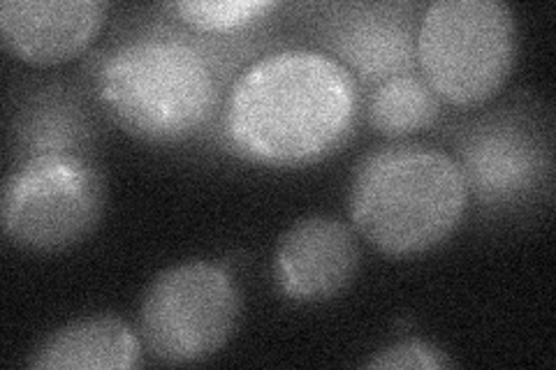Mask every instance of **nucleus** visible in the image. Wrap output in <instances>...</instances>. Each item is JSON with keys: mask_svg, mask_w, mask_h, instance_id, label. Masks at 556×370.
<instances>
[{"mask_svg": "<svg viewBox=\"0 0 556 370\" xmlns=\"http://www.w3.org/2000/svg\"><path fill=\"white\" fill-rule=\"evenodd\" d=\"M102 0H3L0 35L30 65H56L89 47L104 24Z\"/></svg>", "mask_w": 556, "mask_h": 370, "instance_id": "nucleus-8", "label": "nucleus"}, {"mask_svg": "<svg viewBox=\"0 0 556 370\" xmlns=\"http://www.w3.org/2000/svg\"><path fill=\"white\" fill-rule=\"evenodd\" d=\"M274 8L269 0H179L172 5L179 20L204 33L239 30Z\"/></svg>", "mask_w": 556, "mask_h": 370, "instance_id": "nucleus-11", "label": "nucleus"}, {"mask_svg": "<svg viewBox=\"0 0 556 370\" xmlns=\"http://www.w3.org/2000/svg\"><path fill=\"white\" fill-rule=\"evenodd\" d=\"M364 366L374 370H408V368L443 370V368H455L457 361L439 345L422 339H406V341L382 347L380 352H376V357H371Z\"/></svg>", "mask_w": 556, "mask_h": 370, "instance_id": "nucleus-12", "label": "nucleus"}, {"mask_svg": "<svg viewBox=\"0 0 556 370\" xmlns=\"http://www.w3.org/2000/svg\"><path fill=\"white\" fill-rule=\"evenodd\" d=\"M468 206L462 165L443 151L402 146L367 155L357 167L348 210L357 232L390 257H410L447 241Z\"/></svg>", "mask_w": 556, "mask_h": 370, "instance_id": "nucleus-2", "label": "nucleus"}, {"mask_svg": "<svg viewBox=\"0 0 556 370\" xmlns=\"http://www.w3.org/2000/svg\"><path fill=\"white\" fill-rule=\"evenodd\" d=\"M351 69L313 49H288L243 69L225 102V135L253 163L300 167L323 161L353 132Z\"/></svg>", "mask_w": 556, "mask_h": 370, "instance_id": "nucleus-1", "label": "nucleus"}, {"mask_svg": "<svg viewBox=\"0 0 556 370\" xmlns=\"http://www.w3.org/2000/svg\"><path fill=\"white\" fill-rule=\"evenodd\" d=\"M102 107L149 144L200 132L218 107V84L198 49L174 38H139L114 49L98 75Z\"/></svg>", "mask_w": 556, "mask_h": 370, "instance_id": "nucleus-3", "label": "nucleus"}, {"mask_svg": "<svg viewBox=\"0 0 556 370\" xmlns=\"http://www.w3.org/2000/svg\"><path fill=\"white\" fill-rule=\"evenodd\" d=\"M362 261L357 234L332 216L292 222L276 245L274 276L292 302L320 304L353 283Z\"/></svg>", "mask_w": 556, "mask_h": 370, "instance_id": "nucleus-7", "label": "nucleus"}, {"mask_svg": "<svg viewBox=\"0 0 556 370\" xmlns=\"http://www.w3.org/2000/svg\"><path fill=\"white\" fill-rule=\"evenodd\" d=\"M515 14L501 0H437L417 28V61L441 100L476 107L510 79Z\"/></svg>", "mask_w": 556, "mask_h": 370, "instance_id": "nucleus-4", "label": "nucleus"}, {"mask_svg": "<svg viewBox=\"0 0 556 370\" xmlns=\"http://www.w3.org/2000/svg\"><path fill=\"white\" fill-rule=\"evenodd\" d=\"M142 339L118 315L79 317L30 352L35 370H130L142 366Z\"/></svg>", "mask_w": 556, "mask_h": 370, "instance_id": "nucleus-9", "label": "nucleus"}, {"mask_svg": "<svg viewBox=\"0 0 556 370\" xmlns=\"http://www.w3.org/2000/svg\"><path fill=\"white\" fill-rule=\"evenodd\" d=\"M441 98L417 75H394L378 86L369 102V120L386 137H406L433 126Z\"/></svg>", "mask_w": 556, "mask_h": 370, "instance_id": "nucleus-10", "label": "nucleus"}, {"mask_svg": "<svg viewBox=\"0 0 556 370\" xmlns=\"http://www.w3.org/2000/svg\"><path fill=\"white\" fill-rule=\"evenodd\" d=\"M102 210L104 181L89 157L45 151L10 171L0 222L20 248L61 253L96 232Z\"/></svg>", "mask_w": 556, "mask_h": 370, "instance_id": "nucleus-5", "label": "nucleus"}, {"mask_svg": "<svg viewBox=\"0 0 556 370\" xmlns=\"http://www.w3.org/2000/svg\"><path fill=\"white\" fill-rule=\"evenodd\" d=\"M241 294L216 264L186 261L151 280L139 306V339L163 363L212 359L235 336Z\"/></svg>", "mask_w": 556, "mask_h": 370, "instance_id": "nucleus-6", "label": "nucleus"}]
</instances>
